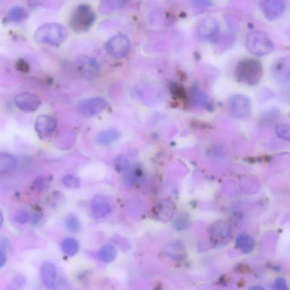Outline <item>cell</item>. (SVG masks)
I'll use <instances>...</instances> for the list:
<instances>
[{"mask_svg":"<svg viewBox=\"0 0 290 290\" xmlns=\"http://www.w3.org/2000/svg\"><path fill=\"white\" fill-rule=\"evenodd\" d=\"M261 63L254 59H245L238 63L235 70L236 79L250 86L258 84L262 75Z\"/></svg>","mask_w":290,"mask_h":290,"instance_id":"6da1fadb","label":"cell"},{"mask_svg":"<svg viewBox=\"0 0 290 290\" xmlns=\"http://www.w3.org/2000/svg\"><path fill=\"white\" fill-rule=\"evenodd\" d=\"M68 31L64 26L58 23L43 25L36 31L35 41L52 46H59L68 36Z\"/></svg>","mask_w":290,"mask_h":290,"instance_id":"7a4b0ae2","label":"cell"},{"mask_svg":"<svg viewBox=\"0 0 290 290\" xmlns=\"http://www.w3.org/2000/svg\"><path fill=\"white\" fill-rule=\"evenodd\" d=\"M95 19V13L91 6L80 5L72 13L70 19V26L76 32H85L91 28Z\"/></svg>","mask_w":290,"mask_h":290,"instance_id":"3957f363","label":"cell"},{"mask_svg":"<svg viewBox=\"0 0 290 290\" xmlns=\"http://www.w3.org/2000/svg\"><path fill=\"white\" fill-rule=\"evenodd\" d=\"M246 46L253 55L259 57L268 55L274 49L271 38L261 31L250 33L246 39Z\"/></svg>","mask_w":290,"mask_h":290,"instance_id":"277c9868","label":"cell"},{"mask_svg":"<svg viewBox=\"0 0 290 290\" xmlns=\"http://www.w3.org/2000/svg\"><path fill=\"white\" fill-rule=\"evenodd\" d=\"M106 49L107 52L113 58H124L129 51V40L127 36L121 34L113 36L107 42Z\"/></svg>","mask_w":290,"mask_h":290,"instance_id":"5b68a950","label":"cell"},{"mask_svg":"<svg viewBox=\"0 0 290 290\" xmlns=\"http://www.w3.org/2000/svg\"><path fill=\"white\" fill-rule=\"evenodd\" d=\"M107 102L101 97H94L83 100L78 105V111L86 118L98 115L106 108Z\"/></svg>","mask_w":290,"mask_h":290,"instance_id":"8992f818","label":"cell"},{"mask_svg":"<svg viewBox=\"0 0 290 290\" xmlns=\"http://www.w3.org/2000/svg\"><path fill=\"white\" fill-rule=\"evenodd\" d=\"M260 6L265 18L275 21L284 13L285 2V0H260Z\"/></svg>","mask_w":290,"mask_h":290,"instance_id":"52a82bcc","label":"cell"},{"mask_svg":"<svg viewBox=\"0 0 290 290\" xmlns=\"http://www.w3.org/2000/svg\"><path fill=\"white\" fill-rule=\"evenodd\" d=\"M15 102L20 110L28 113L36 111L42 103L39 96L30 92H23L16 95Z\"/></svg>","mask_w":290,"mask_h":290,"instance_id":"ba28073f","label":"cell"},{"mask_svg":"<svg viewBox=\"0 0 290 290\" xmlns=\"http://www.w3.org/2000/svg\"><path fill=\"white\" fill-rule=\"evenodd\" d=\"M56 120L48 115H40L36 119L35 129L40 138L43 139L48 137L57 128Z\"/></svg>","mask_w":290,"mask_h":290,"instance_id":"9c48e42d","label":"cell"},{"mask_svg":"<svg viewBox=\"0 0 290 290\" xmlns=\"http://www.w3.org/2000/svg\"><path fill=\"white\" fill-rule=\"evenodd\" d=\"M229 107L231 114L239 119L248 116L251 111L249 99L241 95H235L230 99Z\"/></svg>","mask_w":290,"mask_h":290,"instance_id":"30bf717a","label":"cell"},{"mask_svg":"<svg viewBox=\"0 0 290 290\" xmlns=\"http://www.w3.org/2000/svg\"><path fill=\"white\" fill-rule=\"evenodd\" d=\"M290 58L285 57L276 60L272 66V74L275 79L280 82L290 81Z\"/></svg>","mask_w":290,"mask_h":290,"instance_id":"8fae6325","label":"cell"},{"mask_svg":"<svg viewBox=\"0 0 290 290\" xmlns=\"http://www.w3.org/2000/svg\"><path fill=\"white\" fill-rule=\"evenodd\" d=\"M219 23L214 18H206L200 22L198 27V34L202 38H212L218 34Z\"/></svg>","mask_w":290,"mask_h":290,"instance_id":"7c38bea8","label":"cell"},{"mask_svg":"<svg viewBox=\"0 0 290 290\" xmlns=\"http://www.w3.org/2000/svg\"><path fill=\"white\" fill-rule=\"evenodd\" d=\"M92 212L95 218H103L111 212V206L104 197L96 196L92 202Z\"/></svg>","mask_w":290,"mask_h":290,"instance_id":"4fadbf2b","label":"cell"},{"mask_svg":"<svg viewBox=\"0 0 290 290\" xmlns=\"http://www.w3.org/2000/svg\"><path fill=\"white\" fill-rule=\"evenodd\" d=\"M41 275L46 288L54 289L56 279V270L54 265L49 262L43 264L41 268Z\"/></svg>","mask_w":290,"mask_h":290,"instance_id":"5bb4252c","label":"cell"},{"mask_svg":"<svg viewBox=\"0 0 290 290\" xmlns=\"http://www.w3.org/2000/svg\"><path fill=\"white\" fill-rule=\"evenodd\" d=\"M174 205L168 200H162L156 208V215L158 218L163 222L169 221L174 213Z\"/></svg>","mask_w":290,"mask_h":290,"instance_id":"9a60e30c","label":"cell"},{"mask_svg":"<svg viewBox=\"0 0 290 290\" xmlns=\"http://www.w3.org/2000/svg\"><path fill=\"white\" fill-rule=\"evenodd\" d=\"M122 133L118 129L105 130L98 133L96 136V141L99 145L107 146L112 144L121 138Z\"/></svg>","mask_w":290,"mask_h":290,"instance_id":"2e32d148","label":"cell"},{"mask_svg":"<svg viewBox=\"0 0 290 290\" xmlns=\"http://www.w3.org/2000/svg\"><path fill=\"white\" fill-rule=\"evenodd\" d=\"M166 255L173 259H181L185 254L184 245L180 241L170 242L165 246Z\"/></svg>","mask_w":290,"mask_h":290,"instance_id":"e0dca14e","label":"cell"},{"mask_svg":"<svg viewBox=\"0 0 290 290\" xmlns=\"http://www.w3.org/2000/svg\"><path fill=\"white\" fill-rule=\"evenodd\" d=\"M15 156L8 153H0V175L12 171L16 165Z\"/></svg>","mask_w":290,"mask_h":290,"instance_id":"ac0fdd59","label":"cell"},{"mask_svg":"<svg viewBox=\"0 0 290 290\" xmlns=\"http://www.w3.org/2000/svg\"><path fill=\"white\" fill-rule=\"evenodd\" d=\"M125 171L123 181L126 187L131 188L135 185L141 176V170L136 167H132L129 169L128 168Z\"/></svg>","mask_w":290,"mask_h":290,"instance_id":"d6986e66","label":"cell"},{"mask_svg":"<svg viewBox=\"0 0 290 290\" xmlns=\"http://www.w3.org/2000/svg\"><path fill=\"white\" fill-rule=\"evenodd\" d=\"M116 256H117V251L115 246L111 244L103 246L98 253L99 259L106 263L114 261Z\"/></svg>","mask_w":290,"mask_h":290,"instance_id":"ffe728a7","label":"cell"},{"mask_svg":"<svg viewBox=\"0 0 290 290\" xmlns=\"http://www.w3.org/2000/svg\"><path fill=\"white\" fill-rule=\"evenodd\" d=\"M78 249V243L75 239L67 238L62 243V251L65 255L69 256H75L77 253Z\"/></svg>","mask_w":290,"mask_h":290,"instance_id":"44dd1931","label":"cell"},{"mask_svg":"<svg viewBox=\"0 0 290 290\" xmlns=\"http://www.w3.org/2000/svg\"><path fill=\"white\" fill-rule=\"evenodd\" d=\"M192 93L193 98L196 103L208 109L212 107L211 100L204 92L199 91L198 88H195Z\"/></svg>","mask_w":290,"mask_h":290,"instance_id":"7402d4cb","label":"cell"},{"mask_svg":"<svg viewBox=\"0 0 290 290\" xmlns=\"http://www.w3.org/2000/svg\"><path fill=\"white\" fill-rule=\"evenodd\" d=\"M239 247L245 253L251 252L254 247L253 240L248 235L240 236L237 240Z\"/></svg>","mask_w":290,"mask_h":290,"instance_id":"603a6c76","label":"cell"},{"mask_svg":"<svg viewBox=\"0 0 290 290\" xmlns=\"http://www.w3.org/2000/svg\"><path fill=\"white\" fill-rule=\"evenodd\" d=\"M26 18V12L21 6H15L9 12L8 18L10 21L18 23Z\"/></svg>","mask_w":290,"mask_h":290,"instance_id":"cb8c5ba5","label":"cell"},{"mask_svg":"<svg viewBox=\"0 0 290 290\" xmlns=\"http://www.w3.org/2000/svg\"><path fill=\"white\" fill-rule=\"evenodd\" d=\"M66 228L70 232L76 233L80 230L79 219L74 214H70L65 221Z\"/></svg>","mask_w":290,"mask_h":290,"instance_id":"d4e9b609","label":"cell"},{"mask_svg":"<svg viewBox=\"0 0 290 290\" xmlns=\"http://www.w3.org/2000/svg\"><path fill=\"white\" fill-rule=\"evenodd\" d=\"M121 2V0H102V12L108 13L114 11Z\"/></svg>","mask_w":290,"mask_h":290,"instance_id":"484cf974","label":"cell"},{"mask_svg":"<svg viewBox=\"0 0 290 290\" xmlns=\"http://www.w3.org/2000/svg\"><path fill=\"white\" fill-rule=\"evenodd\" d=\"M115 167L118 172H124L129 167L128 160L124 156H119L115 159Z\"/></svg>","mask_w":290,"mask_h":290,"instance_id":"4316f807","label":"cell"},{"mask_svg":"<svg viewBox=\"0 0 290 290\" xmlns=\"http://www.w3.org/2000/svg\"><path fill=\"white\" fill-rule=\"evenodd\" d=\"M62 181L66 187L68 188H77L81 185L79 180L71 175L65 176Z\"/></svg>","mask_w":290,"mask_h":290,"instance_id":"83f0119b","label":"cell"},{"mask_svg":"<svg viewBox=\"0 0 290 290\" xmlns=\"http://www.w3.org/2000/svg\"><path fill=\"white\" fill-rule=\"evenodd\" d=\"M276 135L283 139L289 141L290 140V126L289 125L282 124L276 128Z\"/></svg>","mask_w":290,"mask_h":290,"instance_id":"f1b7e54d","label":"cell"},{"mask_svg":"<svg viewBox=\"0 0 290 290\" xmlns=\"http://www.w3.org/2000/svg\"><path fill=\"white\" fill-rule=\"evenodd\" d=\"M26 283L25 279L21 275L15 276L13 279L9 289L18 290L23 288Z\"/></svg>","mask_w":290,"mask_h":290,"instance_id":"f546056e","label":"cell"},{"mask_svg":"<svg viewBox=\"0 0 290 290\" xmlns=\"http://www.w3.org/2000/svg\"><path fill=\"white\" fill-rule=\"evenodd\" d=\"M15 221L20 225L25 224L30 219V215L25 211H19L16 212L14 216Z\"/></svg>","mask_w":290,"mask_h":290,"instance_id":"4dcf8cb0","label":"cell"},{"mask_svg":"<svg viewBox=\"0 0 290 290\" xmlns=\"http://www.w3.org/2000/svg\"><path fill=\"white\" fill-rule=\"evenodd\" d=\"M45 180L42 177H39L35 180L33 183L32 189L36 192L41 191L44 186Z\"/></svg>","mask_w":290,"mask_h":290,"instance_id":"1f68e13d","label":"cell"},{"mask_svg":"<svg viewBox=\"0 0 290 290\" xmlns=\"http://www.w3.org/2000/svg\"><path fill=\"white\" fill-rule=\"evenodd\" d=\"M16 68L20 71L28 72L29 70V65L24 61L21 60V61H18L17 63H16Z\"/></svg>","mask_w":290,"mask_h":290,"instance_id":"d6a6232c","label":"cell"},{"mask_svg":"<svg viewBox=\"0 0 290 290\" xmlns=\"http://www.w3.org/2000/svg\"><path fill=\"white\" fill-rule=\"evenodd\" d=\"M197 5L211 6L213 5L212 0H193Z\"/></svg>","mask_w":290,"mask_h":290,"instance_id":"836d02e7","label":"cell"},{"mask_svg":"<svg viewBox=\"0 0 290 290\" xmlns=\"http://www.w3.org/2000/svg\"><path fill=\"white\" fill-rule=\"evenodd\" d=\"M30 218L31 219V221L32 225L38 224L40 220L41 219V216L37 213H32L31 216H30Z\"/></svg>","mask_w":290,"mask_h":290,"instance_id":"e575fe53","label":"cell"},{"mask_svg":"<svg viewBox=\"0 0 290 290\" xmlns=\"http://www.w3.org/2000/svg\"><path fill=\"white\" fill-rule=\"evenodd\" d=\"M6 262V256L4 252L0 251V268L4 266Z\"/></svg>","mask_w":290,"mask_h":290,"instance_id":"d590c367","label":"cell"},{"mask_svg":"<svg viewBox=\"0 0 290 290\" xmlns=\"http://www.w3.org/2000/svg\"><path fill=\"white\" fill-rule=\"evenodd\" d=\"M276 287L279 289H286V283L285 281H283L282 279H279L276 281Z\"/></svg>","mask_w":290,"mask_h":290,"instance_id":"8d00e7d4","label":"cell"},{"mask_svg":"<svg viewBox=\"0 0 290 290\" xmlns=\"http://www.w3.org/2000/svg\"><path fill=\"white\" fill-rule=\"evenodd\" d=\"M8 246L7 241L5 239H0V248H6Z\"/></svg>","mask_w":290,"mask_h":290,"instance_id":"74e56055","label":"cell"},{"mask_svg":"<svg viewBox=\"0 0 290 290\" xmlns=\"http://www.w3.org/2000/svg\"><path fill=\"white\" fill-rule=\"evenodd\" d=\"M3 222H4V217H3L1 211H0V229L1 228V227L3 225Z\"/></svg>","mask_w":290,"mask_h":290,"instance_id":"f35d334b","label":"cell"},{"mask_svg":"<svg viewBox=\"0 0 290 290\" xmlns=\"http://www.w3.org/2000/svg\"><path fill=\"white\" fill-rule=\"evenodd\" d=\"M29 1L31 2V5H36L38 4L39 0H29Z\"/></svg>","mask_w":290,"mask_h":290,"instance_id":"ab89813d","label":"cell"}]
</instances>
